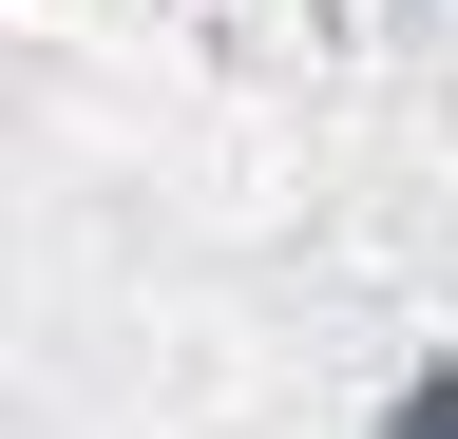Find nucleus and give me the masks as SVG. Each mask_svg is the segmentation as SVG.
I'll return each mask as SVG.
<instances>
[{
  "instance_id": "obj_1",
  "label": "nucleus",
  "mask_w": 458,
  "mask_h": 439,
  "mask_svg": "<svg viewBox=\"0 0 458 439\" xmlns=\"http://www.w3.org/2000/svg\"><path fill=\"white\" fill-rule=\"evenodd\" d=\"M382 439H458V363H420V382H401V420Z\"/></svg>"
}]
</instances>
